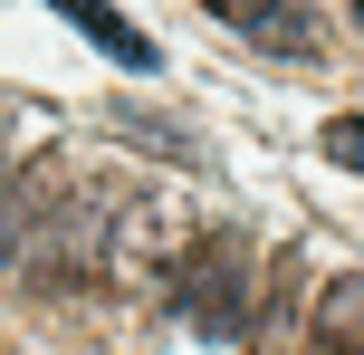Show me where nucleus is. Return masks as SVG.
Returning a JSON list of instances; mask_svg holds the SVG:
<instances>
[{
  "mask_svg": "<svg viewBox=\"0 0 364 355\" xmlns=\"http://www.w3.org/2000/svg\"><path fill=\"white\" fill-rule=\"evenodd\" d=\"M192 202L164 183H134V192H106V221H96V279L106 288H164L192 250Z\"/></svg>",
  "mask_w": 364,
  "mask_h": 355,
  "instance_id": "1",
  "label": "nucleus"
},
{
  "mask_svg": "<svg viewBox=\"0 0 364 355\" xmlns=\"http://www.w3.org/2000/svg\"><path fill=\"white\" fill-rule=\"evenodd\" d=\"M164 288H173V317L192 327V337H211V346H240L250 317H259V260H250L240 231H201Z\"/></svg>",
  "mask_w": 364,
  "mask_h": 355,
  "instance_id": "2",
  "label": "nucleus"
},
{
  "mask_svg": "<svg viewBox=\"0 0 364 355\" xmlns=\"http://www.w3.org/2000/svg\"><path fill=\"white\" fill-rule=\"evenodd\" d=\"M211 19H230V29L269 38L278 58H307V48H316V19L297 10V0H211Z\"/></svg>",
  "mask_w": 364,
  "mask_h": 355,
  "instance_id": "3",
  "label": "nucleus"
},
{
  "mask_svg": "<svg viewBox=\"0 0 364 355\" xmlns=\"http://www.w3.org/2000/svg\"><path fill=\"white\" fill-rule=\"evenodd\" d=\"M307 355H364V279L326 288V307H316V337H307Z\"/></svg>",
  "mask_w": 364,
  "mask_h": 355,
  "instance_id": "4",
  "label": "nucleus"
},
{
  "mask_svg": "<svg viewBox=\"0 0 364 355\" xmlns=\"http://www.w3.org/2000/svg\"><path fill=\"white\" fill-rule=\"evenodd\" d=\"M58 10H68V19H77V29H87V38H96V48H106V58H125V68H154V38H144V29H134V19H115V10H106V0H58Z\"/></svg>",
  "mask_w": 364,
  "mask_h": 355,
  "instance_id": "5",
  "label": "nucleus"
},
{
  "mask_svg": "<svg viewBox=\"0 0 364 355\" xmlns=\"http://www.w3.org/2000/svg\"><path fill=\"white\" fill-rule=\"evenodd\" d=\"M316 144H326L346 173H364V115H326V134H316Z\"/></svg>",
  "mask_w": 364,
  "mask_h": 355,
  "instance_id": "6",
  "label": "nucleus"
},
{
  "mask_svg": "<svg viewBox=\"0 0 364 355\" xmlns=\"http://www.w3.org/2000/svg\"><path fill=\"white\" fill-rule=\"evenodd\" d=\"M125 125H134V134H144V144H173V154H192V134H182V125H173V115H144V106H125Z\"/></svg>",
  "mask_w": 364,
  "mask_h": 355,
  "instance_id": "7",
  "label": "nucleus"
},
{
  "mask_svg": "<svg viewBox=\"0 0 364 355\" xmlns=\"http://www.w3.org/2000/svg\"><path fill=\"white\" fill-rule=\"evenodd\" d=\"M19 173H29V144H19V125L0 115V183H19Z\"/></svg>",
  "mask_w": 364,
  "mask_h": 355,
  "instance_id": "8",
  "label": "nucleus"
},
{
  "mask_svg": "<svg viewBox=\"0 0 364 355\" xmlns=\"http://www.w3.org/2000/svg\"><path fill=\"white\" fill-rule=\"evenodd\" d=\"M355 29H364V0H355Z\"/></svg>",
  "mask_w": 364,
  "mask_h": 355,
  "instance_id": "9",
  "label": "nucleus"
}]
</instances>
